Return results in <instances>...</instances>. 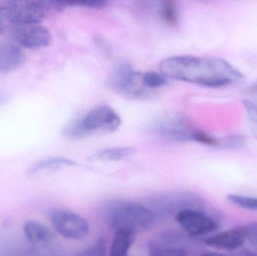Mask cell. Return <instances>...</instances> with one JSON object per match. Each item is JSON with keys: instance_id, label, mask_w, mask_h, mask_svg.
<instances>
[{"instance_id": "obj_1", "label": "cell", "mask_w": 257, "mask_h": 256, "mask_svg": "<svg viewBox=\"0 0 257 256\" xmlns=\"http://www.w3.org/2000/svg\"><path fill=\"white\" fill-rule=\"evenodd\" d=\"M160 69L166 78L208 87H225L243 78L230 63L215 57L175 56L163 60Z\"/></svg>"}, {"instance_id": "obj_2", "label": "cell", "mask_w": 257, "mask_h": 256, "mask_svg": "<svg viewBox=\"0 0 257 256\" xmlns=\"http://www.w3.org/2000/svg\"><path fill=\"white\" fill-rule=\"evenodd\" d=\"M120 125L121 119L111 107L100 105L66 126L64 135L71 139H78L94 134L114 132Z\"/></svg>"}, {"instance_id": "obj_3", "label": "cell", "mask_w": 257, "mask_h": 256, "mask_svg": "<svg viewBox=\"0 0 257 256\" xmlns=\"http://www.w3.org/2000/svg\"><path fill=\"white\" fill-rule=\"evenodd\" d=\"M106 219L108 225L115 231L125 228L136 233L152 228L156 216L152 210L143 204L120 201L108 207Z\"/></svg>"}, {"instance_id": "obj_4", "label": "cell", "mask_w": 257, "mask_h": 256, "mask_svg": "<svg viewBox=\"0 0 257 256\" xmlns=\"http://www.w3.org/2000/svg\"><path fill=\"white\" fill-rule=\"evenodd\" d=\"M54 12L51 1L0 2V24L6 26L41 24L46 14Z\"/></svg>"}, {"instance_id": "obj_5", "label": "cell", "mask_w": 257, "mask_h": 256, "mask_svg": "<svg viewBox=\"0 0 257 256\" xmlns=\"http://www.w3.org/2000/svg\"><path fill=\"white\" fill-rule=\"evenodd\" d=\"M49 217L54 231L64 238L81 240L88 235V222L72 210L62 207L53 209Z\"/></svg>"}, {"instance_id": "obj_6", "label": "cell", "mask_w": 257, "mask_h": 256, "mask_svg": "<svg viewBox=\"0 0 257 256\" xmlns=\"http://www.w3.org/2000/svg\"><path fill=\"white\" fill-rule=\"evenodd\" d=\"M110 87L128 97L140 98L148 91L142 84V73L136 72L127 63L117 65L108 78Z\"/></svg>"}, {"instance_id": "obj_7", "label": "cell", "mask_w": 257, "mask_h": 256, "mask_svg": "<svg viewBox=\"0 0 257 256\" xmlns=\"http://www.w3.org/2000/svg\"><path fill=\"white\" fill-rule=\"evenodd\" d=\"M6 30L16 45L27 49L46 48L52 42L51 32L41 24L8 26Z\"/></svg>"}, {"instance_id": "obj_8", "label": "cell", "mask_w": 257, "mask_h": 256, "mask_svg": "<svg viewBox=\"0 0 257 256\" xmlns=\"http://www.w3.org/2000/svg\"><path fill=\"white\" fill-rule=\"evenodd\" d=\"M180 226L190 235H206L218 229L217 222L208 215L192 208L178 210L175 216Z\"/></svg>"}, {"instance_id": "obj_9", "label": "cell", "mask_w": 257, "mask_h": 256, "mask_svg": "<svg viewBox=\"0 0 257 256\" xmlns=\"http://www.w3.org/2000/svg\"><path fill=\"white\" fill-rule=\"evenodd\" d=\"M154 132L163 139L175 142L193 141L196 129L180 116L166 117L154 126Z\"/></svg>"}, {"instance_id": "obj_10", "label": "cell", "mask_w": 257, "mask_h": 256, "mask_svg": "<svg viewBox=\"0 0 257 256\" xmlns=\"http://www.w3.org/2000/svg\"><path fill=\"white\" fill-rule=\"evenodd\" d=\"M247 240V228L245 226H238L208 237L205 243L215 249L235 251L240 249Z\"/></svg>"}, {"instance_id": "obj_11", "label": "cell", "mask_w": 257, "mask_h": 256, "mask_svg": "<svg viewBox=\"0 0 257 256\" xmlns=\"http://www.w3.org/2000/svg\"><path fill=\"white\" fill-rule=\"evenodd\" d=\"M24 234L29 243L39 247H48L54 240V233L46 225L36 220H29L24 224Z\"/></svg>"}, {"instance_id": "obj_12", "label": "cell", "mask_w": 257, "mask_h": 256, "mask_svg": "<svg viewBox=\"0 0 257 256\" xmlns=\"http://www.w3.org/2000/svg\"><path fill=\"white\" fill-rule=\"evenodd\" d=\"M25 60L24 51L16 45L0 44V74L15 72Z\"/></svg>"}, {"instance_id": "obj_13", "label": "cell", "mask_w": 257, "mask_h": 256, "mask_svg": "<svg viewBox=\"0 0 257 256\" xmlns=\"http://www.w3.org/2000/svg\"><path fill=\"white\" fill-rule=\"evenodd\" d=\"M75 161L64 157H51L37 161L27 169V174L29 177L37 175L46 171H57L63 168L75 166Z\"/></svg>"}, {"instance_id": "obj_14", "label": "cell", "mask_w": 257, "mask_h": 256, "mask_svg": "<svg viewBox=\"0 0 257 256\" xmlns=\"http://www.w3.org/2000/svg\"><path fill=\"white\" fill-rule=\"evenodd\" d=\"M115 231L110 247V256H128V252L135 242L136 233L125 228Z\"/></svg>"}, {"instance_id": "obj_15", "label": "cell", "mask_w": 257, "mask_h": 256, "mask_svg": "<svg viewBox=\"0 0 257 256\" xmlns=\"http://www.w3.org/2000/svg\"><path fill=\"white\" fill-rule=\"evenodd\" d=\"M136 149L132 147H112L94 153L90 159L95 162H117L134 155Z\"/></svg>"}, {"instance_id": "obj_16", "label": "cell", "mask_w": 257, "mask_h": 256, "mask_svg": "<svg viewBox=\"0 0 257 256\" xmlns=\"http://www.w3.org/2000/svg\"><path fill=\"white\" fill-rule=\"evenodd\" d=\"M159 14L162 21L170 27H176L179 23V11L174 2L164 1L160 5Z\"/></svg>"}, {"instance_id": "obj_17", "label": "cell", "mask_w": 257, "mask_h": 256, "mask_svg": "<svg viewBox=\"0 0 257 256\" xmlns=\"http://www.w3.org/2000/svg\"><path fill=\"white\" fill-rule=\"evenodd\" d=\"M142 84L148 90H155L168 84V78L162 73L148 72L142 74Z\"/></svg>"}, {"instance_id": "obj_18", "label": "cell", "mask_w": 257, "mask_h": 256, "mask_svg": "<svg viewBox=\"0 0 257 256\" xmlns=\"http://www.w3.org/2000/svg\"><path fill=\"white\" fill-rule=\"evenodd\" d=\"M227 199L234 205L247 210H257L256 197L243 196L239 195H228Z\"/></svg>"}, {"instance_id": "obj_19", "label": "cell", "mask_w": 257, "mask_h": 256, "mask_svg": "<svg viewBox=\"0 0 257 256\" xmlns=\"http://www.w3.org/2000/svg\"><path fill=\"white\" fill-rule=\"evenodd\" d=\"M149 256H187V251L176 246L163 247L153 245L150 248Z\"/></svg>"}, {"instance_id": "obj_20", "label": "cell", "mask_w": 257, "mask_h": 256, "mask_svg": "<svg viewBox=\"0 0 257 256\" xmlns=\"http://www.w3.org/2000/svg\"><path fill=\"white\" fill-rule=\"evenodd\" d=\"M244 105L250 129L257 138V101L245 100Z\"/></svg>"}, {"instance_id": "obj_21", "label": "cell", "mask_w": 257, "mask_h": 256, "mask_svg": "<svg viewBox=\"0 0 257 256\" xmlns=\"http://www.w3.org/2000/svg\"><path fill=\"white\" fill-rule=\"evenodd\" d=\"M75 256H106L105 240L99 238L90 247L81 251Z\"/></svg>"}, {"instance_id": "obj_22", "label": "cell", "mask_w": 257, "mask_h": 256, "mask_svg": "<svg viewBox=\"0 0 257 256\" xmlns=\"http://www.w3.org/2000/svg\"><path fill=\"white\" fill-rule=\"evenodd\" d=\"M244 144H245V138L242 135H232L222 140L221 145L230 147V148H236V147H241V146L244 145Z\"/></svg>"}, {"instance_id": "obj_23", "label": "cell", "mask_w": 257, "mask_h": 256, "mask_svg": "<svg viewBox=\"0 0 257 256\" xmlns=\"http://www.w3.org/2000/svg\"><path fill=\"white\" fill-rule=\"evenodd\" d=\"M68 6H78L81 7L88 8L92 9H100L105 7L107 5L106 1L102 0H89V1L74 2V3H67Z\"/></svg>"}, {"instance_id": "obj_24", "label": "cell", "mask_w": 257, "mask_h": 256, "mask_svg": "<svg viewBox=\"0 0 257 256\" xmlns=\"http://www.w3.org/2000/svg\"><path fill=\"white\" fill-rule=\"evenodd\" d=\"M247 240L257 252V222H252L246 225Z\"/></svg>"}, {"instance_id": "obj_25", "label": "cell", "mask_w": 257, "mask_h": 256, "mask_svg": "<svg viewBox=\"0 0 257 256\" xmlns=\"http://www.w3.org/2000/svg\"><path fill=\"white\" fill-rule=\"evenodd\" d=\"M232 256H257V252L249 250V249H244V250L236 252L235 255Z\"/></svg>"}, {"instance_id": "obj_26", "label": "cell", "mask_w": 257, "mask_h": 256, "mask_svg": "<svg viewBox=\"0 0 257 256\" xmlns=\"http://www.w3.org/2000/svg\"><path fill=\"white\" fill-rule=\"evenodd\" d=\"M247 92L250 94L257 95V80L247 88Z\"/></svg>"}, {"instance_id": "obj_27", "label": "cell", "mask_w": 257, "mask_h": 256, "mask_svg": "<svg viewBox=\"0 0 257 256\" xmlns=\"http://www.w3.org/2000/svg\"><path fill=\"white\" fill-rule=\"evenodd\" d=\"M8 101V96L6 95L0 93V106L4 105Z\"/></svg>"}, {"instance_id": "obj_28", "label": "cell", "mask_w": 257, "mask_h": 256, "mask_svg": "<svg viewBox=\"0 0 257 256\" xmlns=\"http://www.w3.org/2000/svg\"><path fill=\"white\" fill-rule=\"evenodd\" d=\"M199 256H226L223 254L216 253V252H208V253L202 254Z\"/></svg>"}]
</instances>
